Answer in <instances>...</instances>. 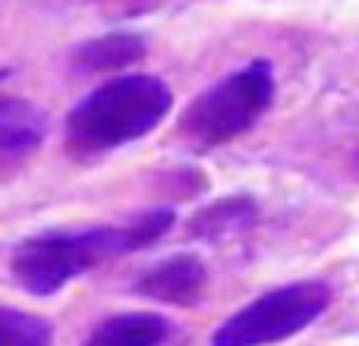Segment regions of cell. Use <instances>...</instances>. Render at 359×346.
Instances as JSON below:
<instances>
[{
    "label": "cell",
    "mask_w": 359,
    "mask_h": 346,
    "mask_svg": "<svg viewBox=\"0 0 359 346\" xmlns=\"http://www.w3.org/2000/svg\"><path fill=\"white\" fill-rule=\"evenodd\" d=\"M170 223H174V211L161 208L145 211L123 227L54 230V233L29 236L13 252V274L29 293L50 296L101 261L158 242L170 230Z\"/></svg>",
    "instance_id": "obj_1"
},
{
    "label": "cell",
    "mask_w": 359,
    "mask_h": 346,
    "mask_svg": "<svg viewBox=\"0 0 359 346\" xmlns=\"http://www.w3.org/2000/svg\"><path fill=\"white\" fill-rule=\"evenodd\" d=\"M174 95L155 76H120L73 107L67 117V148L76 158H95L136 142L168 117Z\"/></svg>",
    "instance_id": "obj_2"
},
{
    "label": "cell",
    "mask_w": 359,
    "mask_h": 346,
    "mask_svg": "<svg viewBox=\"0 0 359 346\" xmlns=\"http://www.w3.org/2000/svg\"><path fill=\"white\" fill-rule=\"evenodd\" d=\"M274 73L268 60H252L249 67L224 76L202 92L180 120V132L196 148H217L230 139L249 132L259 117L271 107Z\"/></svg>",
    "instance_id": "obj_3"
},
{
    "label": "cell",
    "mask_w": 359,
    "mask_h": 346,
    "mask_svg": "<svg viewBox=\"0 0 359 346\" xmlns=\"http://www.w3.org/2000/svg\"><path fill=\"white\" fill-rule=\"evenodd\" d=\"M331 303V290L318 280H299L259 296L221 324L211 346H268L309 328Z\"/></svg>",
    "instance_id": "obj_4"
},
{
    "label": "cell",
    "mask_w": 359,
    "mask_h": 346,
    "mask_svg": "<svg viewBox=\"0 0 359 346\" xmlns=\"http://www.w3.org/2000/svg\"><path fill=\"white\" fill-rule=\"evenodd\" d=\"M205 284V268L196 255H174V258L155 265L151 271L142 274V280L136 284V290L142 296L161 299V303L186 305L202 293Z\"/></svg>",
    "instance_id": "obj_5"
},
{
    "label": "cell",
    "mask_w": 359,
    "mask_h": 346,
    "mask_svg": "<svg viewBox=\"0 0 359 346\" xmlns=\"http://www.w3.org/2000/svg\"><path fill=\"white\" fill-rule=\"evenodd\" d=\"M170 334V324L151 312H130L101 321L88 334L86 346H161Z\"/></svg>",
    "instance_id": "obj_6"
},
{
    "label": "cell",
    "mask_w": 359,
    "mask_h": 346,
    "mask_svg": "<svg viewBox=\"0 0 359 346\" xmlns=\"http://www.w3.org/2000/svg\"><path fill=\"white\" fill-rule=\"evenodd\" d=\"M44 139V117L19 98H0V158H22Z\"/></svg>",
    "instance_id": "obj_7"
},
{
    "label": "cell",
    "mask_w": 359,
    "mask_h": 346,
    "mask_svg": "<svg viewBox=\"0 0 359 346\" xmlns=\"http://www.w3.org/2000/svg\"><path fill=\"white\" fill-rule=\"evenodd\" d=\"M145 57V41L139 35H126V32H114V35H101L92 41L79 44L73 50V67L86 69V73H104V69H120Z\"/></svg>",
    "instance_id": "obj_8"
},
{
    "label": "cell",
    "mask_w": 359,
    "mask_h": 346,
    "mask_svg": "<svg viewBox=\"0 0 359 346\" xmlns=\"http://www.w3.org/2000/svg\"><path fill=\"white\" fill-rule=\"evenodd\" d=\"M50 328L38 315L0 305V346H48Z\"/></svg>",
    "instance_id": "obj_9"
},
{
    "label": "cell",
    "mask_w": 359,
    "mask_h": 346,
    "mask_svg": "<svg viewBox=\"0 0 359 346\" xmlns=\"http://www.w3.org/2000/svg\"><path fill=\"white\" fill-rule=\"evenodd\" d=\"M4 76H6V69H4V67H0V79H4Z\"/></svg>",
    "instance_id": "obj_10"
}]
</instances>
